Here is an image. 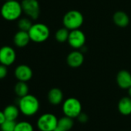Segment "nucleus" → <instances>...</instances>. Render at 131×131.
Instances as JSON below:
<instances>
[{
	"instance_id": "1",
	"label": "nucleus",
	"mask_w": 131,
	"mask_h": 131,
	"mask_svg": "<svg viewBox=\"0 0 131 131\" xmlns=\"http://www.w3.org/2000/svg\"><path fill=\"white\" fill-rule=\"evenodd\" d=\"M23 12L21 3L16 0L6 1L2 6L0 10L2 17L7 21H15L18 19L21 16Z\"/></svg>"
},
{
	"instance_id": "2",
	"label": "nucleus",
	"mask_w": 131,
	"mask_h": 131,
	"mask_svg": "<svg viewBox=\"0 0 131 131\" xmlns=\"http://www.w3.org/2000/svg\"><path fill=\"white\" fill-rule=\"evenodd\" d=\"M19 108L20 112L25 116H32L39 111V100L33 95L27 94L25 96L20 97L19 102Z\"/></svg>"
},
{
	"instance_id": "3",
	"label": "nucleus",
	"mask_w": 131,
	"mask_h": 131,
	"mask_svg": "<svg viewBox=\"0 0 131 131\" xmlns=\"http://www.w3.org/2000/svg\"><path fill=\"white\" fill-rule=\"evenodd\" d=\"M84 21L83 14L77 10H70L63 16L62 23L64 26L69 30L78 29L81 27Z\"/></svg>"
},
{
	"instance_id": "4",
	"label": "nucleus",
	"mask_w": 131,
	"mask_h": 131,
	"mask_svg": "<svg viewBox=\"0 0 131 131\" xmlns=\"http://www.w3.org/2000/svg\"><path fill=\"white\" fill-rule=\"evenodd\" d=\"M29 35L30 39L35 42H43L48 39L49 36V29L43 23L32 24V27L29 30Z\"/></svg>"
},
{
	"instance_id": "5",
	"label": "nucleus",
	"mask_w": 131,
	"mask_h": 131,
	"mask_svg": "<svg viewBox=\"0 0 131 131\" xmlns=\"http://www.w3.org/2000/svg\"><path fill=\"white\" fill-rule=\"evenodd\" d=\"M62 111L65 116L71 118H77L82 113V104L77 98H68L63 102Z\"/></svg>"
},
{
	"instance_id": "6",
	"label": "nucleus",
	"mask_w": 131,
	"mask_h": 131,
	"mask_svg": "<svg viewBox=\"0 0 131 131\" xmlns=\"http://www.w3.org/2000/svg\"><path fill=\"white\" fill-rule=\"evenodd\" d=\"M58 125V119L52 113H44L37 120V127L40 131H53Z\"/></svg>"
},
{
	"instance_id": "7",
	"label": "nucleus",
	"mask_w": 131,
	"mask_h": 131,
	"mask_svg": "<svg viewBox=\"0 0 131 131\" xmlns=\"http://www.w3.org/2000/svg\"><path fill=\"white\" fill-rule=\"evenodd\" d=\"M23 11L26 15L32 19H37L40 13V6L37 0H23L22 3Z\"/></svg>"
},
{
	"instance_id": "8",
	"label": "nucleus",
	"mask_w": 131,
	"mask_h": 131,
	"mask_svg": "<svg viewBox=\"0 0 131 131\" xmlns=\"http://www.w3.org/2000/svg\"><path fill=\"white\" fill-rule=\"evenodd\" d=\"M68 42L73 49H82L86 42V36L79 29L71 30L70 32Z\"/></svg>"
},
{
	"instance_id": "9",
	"label": "nucleus",
	"mask_w": 131,
	"mask_h": 131,
	"mask_svg": "<svg viewBox=\"0 0 131 131\" xmlns=\"http://www.w3.org/2000/svg\"><path fill=\"white\" fill-rule=\"evenodd\" d=\"M16 59V53L14 49L9 46L0 48V63L6 67L14 63Z\"/></svg>"
},
{
	"instance_id": "10",
	"label": "nucleus",
	"mask_w": 131,
	"mask_h": 131,
	"mask_svg": "<svg viewBox=\"0 0 131 131\" xmlns=\"http://www.w3.org/2000/svg\"><path fill=\"white\" fill-rule=\"evenodd\" d=\"M15 77L19 81L27 82L32 77V70L27 65H19L15 70Z\"/></svg>"
},
{
	"instance_id": "11",
	"label": "nucleus",
	"mask_w": 131,
	"mask_h": 131,
	"mask_svg": "<svg viewBox=\"0 0 131 131\" xmlns=\"http://www.w3.org/2000/svg\"><path fill=\"white\" fill-rule=\"evenodd\" d=\"M84 62V56L82 52L73 51L71 52L67 57V62L72 68H77Z\"/></svg>"
},
{
	"instance_id": "12",
	"label": "nucleus",
	"mask_w": 131,
	"mask_h": 131,
	"mask_svg": "<svg viewBox=\"0 0 131 131\" xmlns=\"http://www.w3.org/2000/svg\"><path fill=\"white\" fill-rule=\"evenodd\" d=\"M116 83L121 89L128 90L131 87V73L126 70H121L116 75Z\"/></svg>"
},
{
	"instance_id": "13",
	"label": "nucleus",
	"mask_w": 131,
	"mask_h": 131,
	"mask_svg": "<svg viewBox=\"0 0 131 131\" xmlns=\"http://www.w3.org/2000/svg\"><path fill=\"white\" fill-rule=\"evenodd\" d=\"M30 37L29 35L28 32L26 31H23V30H19V32H17L13 38V42L14 44L18 46V47H25L26 46L29 41H30Z\"/></svg>"
},
{
	"instance_id": "14",
	"label": "nucleus",
	"mask_w": 131,
	"mask_h": 131,
	"mask_svg": "<svg viewBox=\"0 0 131 131\" xmlns=\"http://www.w3.org/2000/svg\"><path fill=\"white\" fill-rule=\"evenodd\" d=\"M113 21L116 26L120 28L126 27L129 23V18L128 15L123 11H117L113 16Z\"/></svg>"
},
{
	"instance_id": "15",
	"label": "nucleus",
	"mask_w": 131,
	"mask_h": 131,
	"mask_svg": "<svg viewBox=\"0 0 131 131\" xmlns=\"http://www.w3.org/2000/svg\"><path fill=\"white\" fill-rule=\"evenodd\" d=\"M48 100L52 105H59L63 100V93L59 88H52L48 93Z\"/></svg>"
},
{
	"instance_id": "16",
	"label": "nucleus",
	"mask_w": 131,
	"mask_h": 131,
	"mask_svg": "<svg viewBox=\"0 0 131 131\" xmlns=\"http://www.w3.org/2000/svg\"><path fill=\"white\" fill-rule=\"evenodd\" d=\"M118 110L124 116L131 114V97L124 96L121 98L118 103Z\"/></svg>"
},
{
	"instance_id": "17",
	"label": "nucleus",
	"mask_w": 131,
	"mask_h": 131,
	"mask_svg": "<svg viewBox=\"0 0 131 131\" xmlns=\"http://www.w3.org/2000/svg\"><path fill=\"white\" fill-rule=\"evenodd\" d=\"M19 108L14 106V105H9L7 106L4 110L3 113L6 116V119L9 120H16L19 114Z\"/></svg>"
},
{
	"instance_id": "18",
	"label": "nucleus",
	"mask_w": 131,
	"mask_h": 131,
	"mask_svg": "<svg viewBox=\"0 0 131 131\" xmlns=\"http://www.w3.org/2000/svg\"><path fill=\"white\" fill-rule=\"evenodd\" d=\"M14 90L16 94L19 97H23L29 94V86L26 84V82L19 81L16 84Z\"/></svg>"
},
{
	"instance_id": "19",
	"label": "nucleus",
	"mask_w": 131,
	"mask_h": 131,
	"mask_svg": "<svg viewBox=\"0 0 131 131\" xmlns=\"http://www.w3.org/2000/svg\"><path fill=\"white\" fill-rule=\"evenodd\" d=\"M73 118L69 117L67 116H65L63 117H61L60 119H58V125L59 127L62 128L66 131H68L72 129L73 126L74 122H73Z\"/></svg>"
},
{
	"instance_id": "20",
	"label": "nucleus",
	"mask_w": 131,
	"mask_h": 131,
	"mask_svg": "<svg viewBox=\"0 0 131 131\" xmlns=\"http://www.w3.org/2000/svg\"><path fill=\"white\" fill-rule=\"evenodd\" d=\"M70 32V30H69L66 27L61 28L56 31L55 34V38L59 42H65L66 41H68Z\"/></svg>"
},
{
	"instance_id": "21",
	"label": "nucleus",
	"mask_w": 131,
	"mask_h": 131,
	"mask_svg": "<svg viewBox=\"0 0 131 131\" xmlns=\"http://www.w3.org/2000/svg\"><path fill=\"white\" fill-rule=\"evenodd\" d=\"M32 125L26 121H22L16 123L14 131H33Z\"/></svg>"
},
{
	"instance_id": "22",
	"label": "nucleus",
	"mask_w": 131,
	"mask_h": 131,
	"mask_svg": "<svg viewBox=\"0 0 131 131\" xmlns=\"http://www.w3.org/2000/svg\"><path fill=\"white\" fill-rule=\"evenodd\" d=\"M32 26V22L30 21V19H29L27 18H22L18 22V26H19V30L29 32V30L30 29Z\"/></svg>"
},
{
	"instance_id": "23",
	"label": "nucleus",
	"mask_w": 131,
	"mask_h": 131,
	"mask_svg": "<svg viewBox=\"0 0 131 131\" xmlns=\"http://www.w3.org/2000/svg\"><path fill=\"white\" fill-rule=\"evenodd\" d=\"M16 125V120L6 119L3 124L0 125V129H1V131H14Z\"/></svg>"
},
{
	"instance_id": "24",
	"label": "nucleus",
	"mask_w": 131,
	"mask_h": 131,
	"mask_svg": "<svg viewBox=\"0 0 131 131\" xmlns=\"http://www.w3.org/2000/svg\"><path fill=\"white\" fill-rule=\"evenodd\" d=\"M7 73H8L7 67L5 65L1 64L0 65V80L5 78L7 76Z\"/></svg>"
},
{
	"instance_id": "25",
	"label": "nucleus",
	"mask_w": 131,
	"mask_h": 131,
	"mask_svg": "<svg viewBox=\"0 0 131 131\" xmlns=\"http://www.w3.org/2000/svg\"><path fill=\"white\" fill-rule=\"evenodd\" d=\"M78 119L80 122L81 123H86L87 120H88V116L86 113H81L79 116H78Z\"/></svg>"
},
{
	"instance_id": "26",
	"label": "nucleus",
	"mask_w": 131,
	"mask_h": 131,
	"mask_svg": "<svg viewBox=\"0 0 131 131\" xmlns=\"http://www.w3.org/2000/svg\"><path fill=\"white\" fill-rule=\"evenodd\" d=\"M6 120V118L3 111H0V125L3 124Z\"/></svg>"
},
{
	"instance_id": "27",
	"label": "nucleus",
	"mask_w": 131,
	"mask_h": 131,
	"mask_svg": "<svg viewBox=\"0 0 131 131\" xmlns=\"http://www.w3.org/2000/svg\"><path fill=\"white\" fill-rule=\"evenodd\" d=\"M53 131H66L65 129H63L62 128H61V127H59V126H57L55 129H54V130Z\"/></svg>"
},
{
	"instance_id": "28",
	"label": "nucleus",
	"mask_w": 131,
	"mask_h": 131,
	"mask_svg": "<svg viewBox=\"0 0 131 131\" xmlns=\"http://www.w3.org/2000/svg\"><path fill=\"white\" fill-rule=\"evenodd\" d=\"M128 95H129V97H131V87H129L128 89Z\"/></svg>"
},
{
	"instance_id": "29",
	"label": "nucleus",
	"mask_w": 131,
	"mask_h": 131,
	"mask_svg": "<svg viewBox=\"0 0 131 131\" xmlns=\"http://www.w3.org/2000/svg\"><path fill=\"white\" fill-rule=\"evenodd\" d=\"M6 1H10V0H6Z\"/></svg>"
}]
</instances>
